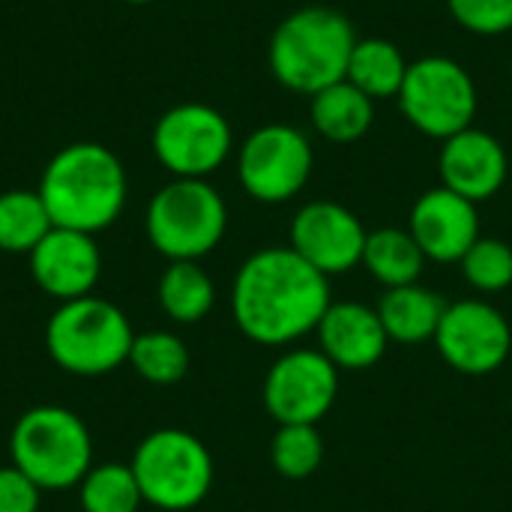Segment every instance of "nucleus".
Segmentation results:
<instances>
[{"instance_id":"nucleus-23","label":"nucleus","mask_w":512,"mask_h":512,"mask_svg":"<svg viewBox=\"0 0 512 512\" xmlns=\"http://www.w3.org/2000/svg\"><path fill=\"white\" fill-rule=\"evenodd\" d=\"M51 228L54 222L36 189L0 192V252L30 255Z\"/></svg>"},{"instance_id":"nucleus-2","label":"nucleus","mask_w":512,"mask_h":512,"mask_svg":"<svg viewBox=\"0 0 512 512\" xmlns=\"http://www.w3.org/2000/svg\"><path fill=\"white\" fill-rule=\"evenodd\" d=\"M39 198L54 228L99 234L126 207L129 183L120 156L99 141H75L57 150L39 180Z\"/></svg>"},{"instance_id":"nucleus-26","label":"nucleus","mask_w":512,"mask_h":512,"mask_svg":"<svg viewBox=\"0 0 512 512\" xmlns=\"http://www.w3.org/2000/svg\"><path fill=\"white\" fill-rule=\"evenodd\" d=\"M273 468L288 480H306L321 468L324 441L315 426H279L270 444Z\"/></svg>"},{"instance_id":"nucleus-9","label":"nucleus","mask_w":512,"mask_h":512,"mask_svg":"<svg viewBox=\"0 0 512 512\" xmlns=\"http://www.w3.org/2000/svg\"><path fill=\"white\" fill-rule=\"evenodd\" d=\"M156 162L186 180H207L225 165L234 147L231 123L222 111L204 102H183L168 108L150 135Z\"/></svg>"},{"instance_id":"nucleus-30","label":"nucleus","mask_w":512,"mask_h":512,"mask_svg":"<svg viewBox=\"0 0 512 512\" xmlns=\"http://www.w3.org/2000/svg\"><path fill=\"white\" fill-rule=\"evenodd\" d=\"M123 3H132V6H144V3H156V0H123Z\"/></svg>"},{"instance_id":"nucleus-27","label":"nucleus","mask_w":512,"mask_h":512,"mask_svg":"<svg viewBox=\"0 0 512 512\" xmlns=\"http://www.w3.org/2000/svg\"><path fill=\"white\" fill-rule=\"evenodd\" d=\"M459 264L465 279L483 294H498L512 285V249L498 237H480Z\"/></svg>"},{"instance_id":"nucleus-29","label":"nucleus","mask_w":512,"mask_h":512,"mask_svg":"<svg viewBox=\"0 0 512 512\" xmlns=\"http://www.w3.org/2000/svg\"><path fill=\"white\" fill-rule=\"evenodd\" d=\"M42 489L15 465L0 468V512H39Z\"/></svg>"},{"instance_id":"nucleus-1","label":"nucleus","mask_w":512,"mask_h":512,"mask_svg":"<svg viewBox=\"0 0 512 512\" xmlns=\"http://www.w3.org/2000/svg\"><path fill=\"white\" fill-rule=\"evenodd\" d=\"M330 282L291 246H267L243 261L231 288V312L258 345H288L318 330L330 309Z\"/></svg>"},{"instance_id":"nucleus-22","label":"nucleus","mask_w":512,"mask_h":512,"mask_svg":"<svg viewBox=\"0 0 512 512\" xmlns=\"http://www.w3.org/2000/svg\"><path fill=\"white\" fill-rule=\"evenodd\" d=\"M159 306L177 324H198L216 303V285L198 261H171L159 279Z\"/></svg>"},{"instance_id":"nucleus-21","label":"nucleus","mask_w":512,"mask_h":512,"mask_svg":"<svg viewBox=\"0 0 512 512\" xmlns=\"http://www.w3.org/2000/svg\"><path fill=\"white\" fill-rule=\"evenodd\" d=\"M363 264L381 285L402 288L420 282L426 255L408 228H375L366 237Z\"/></svg>"},{"instance_id":"nucleus-18","label":"nucleus","mask_w":512,"mask_h":512,"mask_svg":"<svg viewBox=\"0 0 512 512\" xmlns=\"http://www.w3.org/2000/svg\"><path fill=\"white\" fill-rule=\"evenodd\" d=\"M444 309H447V303L441 300V294L414 282V285H402V288H387V294L378 303V318H381L390 342L420 345V342L435 339Z\"/></svg>"},{"instance_id":"nucleus-4","label":"nucleus","mask_w":512,"mask_h":512,"mask_svg":"<svg viewBox=\"0 0 512 512\" xmlns=\"http://www.w3.org/2000/svg\"><path fill=\"white\" fill-rule=\"evenodd\" d=\"M9 456L42 492H63L78 486L93 468V438L75 411L39 405L15 420Z\"/></svg>"},{"instance_id":"nucleus-24","label":"nucleus","mask_w":512,"mask_h":512,"mask_svg":"<svg viewBox=\"0 0 512 512\" xmlns=\"http://www.w3.org/2000/svg\"><path fill=\"white\" fill-rule=\"evenodd\" d=\"M81 512H138L144 504L132 465H93L78 483Z\"/></svg>"},{"instance_id":"nucleus-12","label":"nucleus","mask_w":512,"mask_h":512,"mask_svg":"<svg viewBox=\"0 0 512 512\" xmlns=\"http://www.w3.org/2000/svg\"><path fill=\"white\" fill-rule=\"evenodd\" d=\"M441 357L462 375H489L507 363L512 330L507 318L486 300L447 303L435 333Z\"/></svg>"},{"instance_id":"nucleus-19","label":"nucleus","mask_w":512,"mask_h":512,"mask_svg":"<svg viewBox=\"0 0 512 512\" xmlns=\"http://www.w3.org/2000/svg\"><path fill=\"white\" fill-rule=\"evenodd\" d=\"M312 126L333 144L360 141L375 123V102L351 81H336L312 96Z\"/></svg>"},{"instance_id":"nucleus-3","label":"nucleus","mask_w":512,"mask_h":512,"mask_svg":"<svg viewBox=\"0 0 512 512\" xmlns=\"http://www.w3.org/2000/svg\"><path fill=\"white\" fill-rule=\"evenodd\" d=\"M348 15L330 6H306L291 12L270 36V72L294 93L315 96L345 81L351 51L357 45Z\"/></svg>"},{"instance_id":"nucleus-10","label":"nucleus","mask_w":512,"mask_h":512,"mask_svg":"<svg viewBox=\"0 0 512 512\" xmlns=\"http://www.w3.org/2000/svg\"><path fill=\"white\" fill-rule=\"evenodd\" d=\"M312 144L288 123H267L255 129L237 153V177L246 195L261 204L291 201L312 174Z\"/></svg>"},{"instance_id":"nucleus-13","label":"nucleus","mask_w":512,"mask_h":512,"mask_svg":"<svg viewBox=\"0 0 512 512\" xmlns=\"http://www.w3.org/2000/svg\"><path fill=\"white\" fill-rule=\"evenodd\" d=\"M366 237L363 222L336 201H312L300 207L291 222V249L324 276L348 273L363 264Z\"/></svg>"},{"instance_id":"nucleus-28","label":"nucleus","mask_w":512,"mask_h":512,"mask_svg":"<svg viewBox=\"0 0 512 512\" xmlns=\"http://www.w3.org/2000/svg\"><path fill=\"white\" fill-rule=\"evenodd\" d=\"M450 15L477 36H501L512 30V0H447Z\"/></svg>"},{"instance_id":"nucleus-8","label":"nucleus","mask_w":512,"mask_h":512,"mask_svg":"<svg viewBox=\"0 0 512 512\" xmlns=\"http://www.w3.org/2000/svg\"><path fill=\"white\" fill-rule=\"evenodd\" d=\"M396 99L405 120L438 141L465 132L477 117L474 78L459 60L441 54L408 63V75Z\"/></svg>"},{"instance_id":"nucleus-11","label":"nucleus","mask_w":512,"mask_h":512,"mask_svg":"<svg viewBox=\"0 0 512 512\" xmlns=\"http://www.w3.org/2000/svg\"><path fill=\"white\" fill-rule=\"evenodd\" d=\"M339 369L312 348L282 354L264 378V408L279 426H318L336 402Z\"/></svg>"},{"instance_id":"nucleus-25","label":"nucleus","mask_w":512,"mask_h":512,"mask_svg":"<svg viewBox=\"0 0 512 512\" xmlns=\"http://www.w3.org/2000/svg\"><path fill=\"white\" fill-rule=\"evenodd\" d=\"M129 366L150 384L168 387L186 378L189 372V348L177 333L168 330H150L135 333L129 348Z\"/></svg>"},{"instance_id":"nucleus-14","label":"nucleus","mask_w":512,"mask_h":512,"mask_svg":"<svg viewBox=\"0 0 512 512\" xmlns=\"http://www.w3.org/2000/svg\"><path fill=\"white\" fill-rule=\"evenodd\" d=\"M27 258L33 282L57 303L90 297L102 276L96 237L72 228H51Z\"/></svg>"},{"instance_id":"nucleus-7","label":"nucleus","mask_w":512,"mask_h":512,"mask_svg":"<svg viewBox=\"0 0 512 512\" xmlns=\"http://www.w3.org/2000/svg\"><path fill=\"white\" fill-rule=\"evenodd\" d=\"M132 471L144 504L165 512L198 507L213 486V456L201 438L186 429L150 432L132 456Z\"/></svg>"},{"instance_id":"nucleus-16","label":"nucleus","mask_w":512,"mask_h":512,"mask_svg":"<svg viewBox=\"0 0 512 512\" xmlns=\"http://www.w3.org/2000/svg\"><path fill=\"white\" fill-rule=\"evenodd\" d=\"M507 168V150L501 147V141L477 126H468L465 132L441 144V186L453 189L456 195L474 204L498 195V189L507 180Z\"/></svg>"},{"instance_id":"nucleus-15","label":"nucleus","mask_w":512,"mask_h":512,"mask_svg":"<svg viewBox=\"0 0 512 512\" xmlns=\"http://www.w3.org/2000/svg\"><path fill=\"white\" fill-rule=\"evenodd\" d=\"M408 231L423 249L426 261L453 264L462 261L480 240V213L474 201L456 195L447 186H438L417 198Z\"/></svg>"},{"instance_id":"nucleus-6","label":"nucleus","mask_w":512,"mask_h":512,"mask_svg":"<svg viewBox=\"0 0 512 512\" xmlns=\"http://www.w3.org/2000/svg\"><path fill=\"white\" fill-rule=\"evenodd\" d=\"M147 240L168 261L210 255L228 228V207L207 180L174 177L147 204Z\"/></svg>"},{"instance_id":"nucleus-17","label":"nucleus","mask_w":512,"mask_h":512,"mask_svg":"<svg viewBox=\"0 0 512 512\" xmlns=\"http://www.w3.org/2000/svg\"><path fill=\"white\" fill-rule=\"evenodd\" d=\"M318 339H321V354L336 366L348 372L372 369L387 345L390 336L378 318V309H369L366 303H330L318 324Z\"/></svg>"},{"instance_id":"nucleus-20","label":"nucleus","mask_w":512,"mask_h":512,"mask_svg":"<svg viewBox=\"0 0 512 512\" xmlns=\"http://www.w3.org/2000/svg\"><path fill=\"white\" fill-rule=\"evenodd\" d=\"M405 75H408V60L399 51V45L381 36H369V39H357L348 60L345 81H351L372 102H378V99L399 96Z\"/></svg>"},{"instance_id":"nucleus-31","label":"nucleus","mask_w":512,"mask_h":512,"mask_svg":"<svg viewBox=\"0 0 512 512\" xmlns=\"http://www.w3.org/2000/svg\"><path fill=\"white\" fill-rule=\"evenodd\" d=\"M510 72H512V63H510Z\"/></svg>"},{"instance_id":"nucleus-5","label":"nucleus","mask_w":512,"mask_h":512,"mask_svg":"<svg viewBox=\"0 0 512 512\" xmlns=\"http://www.w3.org/2000/svg\"><path fill=\"white\" fill-rule=\"evenodd\" d=\"M132 324L111 300L78 297L60 303L45 324L48 357L69 375L99 378L129 363Z\"/></svg>"}]
</instances>
